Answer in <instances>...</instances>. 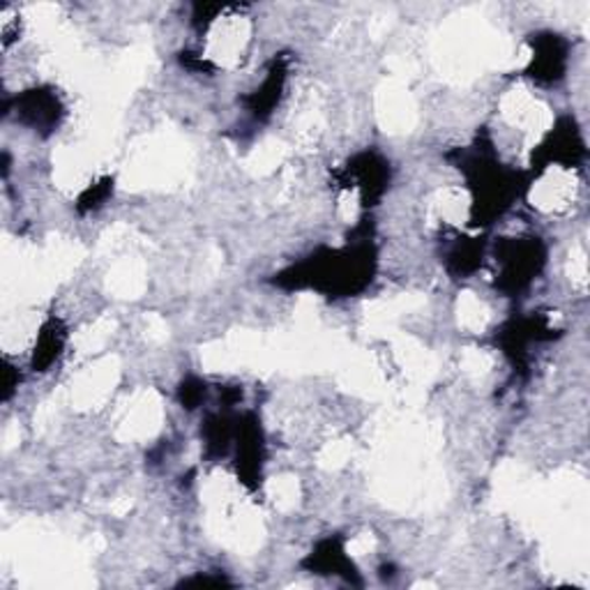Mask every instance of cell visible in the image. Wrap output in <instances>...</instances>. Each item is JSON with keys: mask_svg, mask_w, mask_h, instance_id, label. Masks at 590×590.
I'll use <instances>...</instances> for the list:
<instances>
[{"mask_svg": "<svg viewBox=\"0 0 590 590\" xmlns=\"http://www.w3.org/2000/svg\"><path fill=\"white\" fill-rule=\"evenodd\" d=\"M374 247H371L369 236H364L344 247V250H332L323 257H309L282 277L293 282V287H312L330 298L351 296L364 289L371 274H374Z\"/></svg>", "mask_w": 590, "mask_h": 590, "instance_id": "6da1fadb", "label": "cell"}, {"mask_svg": "<svg viewBox=\"0 0 590 590\" xmlns=\"http://www.w3.org/2000/svg\"><path fill=\"white\" fill-rule=\"evenodd\" d=\"M466 178H469V188L473 192V220H493L501 217L510 201L519 197L521 190V176L501 167L496 162V154L489 148H476L471 154H463V162L459 167Z\"/></svg>", "mask_w": 590, "mask_h": 590, "instance_id": "7a4b0ae2", "label": "cell"}, {"mask_svg": "<svg viewBox=\"0 0 590 590\" xmlns=\"http://www.w3.org/2000/svg\"><path fill=\"white\" fill-rule=\"evenodd\" d=\"M544 247L538 238H506L496 247L499 277L496 289L506 296H517L533 284L544 266Z\"/></svg>", "mask_w": 590, "mask_h": 590, "instance_id": "3957f363", "label": "cell"}, {"mask_svg": "<svg viewBox=\"0 0 590 590\" xmlns=\"http://www.w3.org/2000/svg\"><path fill=\"white\" fill-rule=\"evenodd\" d=\"M347 188L360 190L362 203L371 206L369 201H377L390 180V164L377 152H360L344 167Z\"/></svg>", "mask_w": 590, "mask_h": 590, "instance_id": "277c9868", "label": "cell"}, {"mask_svg": "<svg viewBox=\"0 0 590 590\" xmlns=\"http://www.w3.org/2000/svg\"><path fill=\"white\" fill-rule=\"evenodd\" d=\"M17 120L33 130H56L60 116H63V104L58 96L49 88H33L26 90L14 100Z\"/></svg>", "mask_w": 590, "mask_h": 590, "instance_id": "5b68a950", "label": "cell"}, {"mask_svg": "<svg viewBox=\"0 0 590 590\" xmlns=\"http://www.w3.org/2000/svg\"><path fill=\"white\" fill-rule=\"evenodd\" d=\"M302 566L312 572V574H321V577H341L347 579L349 583H360V574L353 566V561L347 553V542L341 538H326L321 540L312 553H309Z\"/></svg>", "mask_w": 590, "mask_h": 590, "instance_id": "8992f818", "label": "cell"}, {"mask_svg": "<svg viewBox=\"0 0 590 590\" xmlns=\"http://www.w3.org/2000/svg\"><path fill=\"white\" fill-rule=\"evenodd\" d=\"M236 463L238 476L244 484L257 487L261 478V463H263V431L257 418L247 416L244 424L236 429Z\"/></svg>", "mask_w": 590, "mask_h": 590, "instance_id": "52a82bcc", "label": "cell"}, {"mask_svg": "<svg viewBox=\"0 0 590 590\" xmlns=\"http://www.w3.org/2000/svg\"><path fill=\"white\" fill-rule=\"evenodd\" d=\"M583 154V143L579 139L577 128L572 126V120H563L561 126H558L538 148V152L533 154V164H542L538 171H542L544 167H549L551 162L558 164H574Z\"/></svg>", "mask_w": 590, "mask_h": 590, "instance_id": "ba28073f", "label": "cell"}, {"mask_svg": "<svg viewBox=\"0 0 590 590\" xmlns=\"http://www.w3.org/2000/svg\"><path fill=\"white\" fill-rule=\"evenodd\" d=\"M566 60H568L566 44L558 40V36H544V40L538 42L528 77H533L544 83H553L558 79H563Z\"/></svg>", "mask_w": 590, "mask_h": 590, "instance_id": "9c48e42d", "label": "cell"}, {"mask_svg": "<svg viewBox=\"0 0 590 590\" xmlns=\"http://www.w3.org/2000/svg\"><path fill=\"white\" fill-rule=\"evenodd\" d=\"M66 349V328L58 319H51L44 323L38 344L33 351V369L47 371Z\"/></svg>", "mask_w": 590, "mask_h": 590, "instance_id": "30bf717a", "label": "cell"}, {"mask_svg": "<svg viewBox=\"0 0 590 590\" xmlns=\"http://www.w3.org/2000/svg\"><path fill=\"white\" fill-rule=\"evenodd\" d=\"M284 79H287V70L279 63H274V68L268 72L261 88H257L254 96H250V100H247V104H250V113L254 118H259V120L268 118L272 107L279 102V98H282Z\"/></svg>", "mask_w": 590, "mask_h": 590, "instance_id": "8fae6325", "label": "cell"}, {"mask_svg": "<svg viewBox=\"0 0 590 590\" xmlns=\"http://www.w3.org/2000/svg\"><path fill=\"white\" fill-rule=\"evenodd\" d=\"M482 257H484L482 244L471 240H459L448 252V268L459 277H471L482 266Z\"/></svg>", "mask_w": 590, "mask_h": 590, "instance_id": "7c38bea8", "label": "cell"}, {"mask_svg": "<svg viewBox=\"0 0 590 590\" xmlns=\"http://www.w3.org/2000/svg\"><path fill=\"white\" fill-rule=\"evenodd\" d=\"M111 192H113V178H102L100 182L90 184V188L79 197V210L90 212L102 208L111 197Z\"/></svg>", "mask_w": 590, "mask_h": 590, "instance_id": "4fadbf2b", "label": "cell"}, {"mask_svg": "<svg viewBox=\"0 0 590 590\" xmlns=\"http://www.w3.org/2000/svg\"><path fill=\"white\" fill-rule=\"evenodd\" d=\"M203 397H206V383H201L197 379H188V381L182 383V388H180V403H182L184 409H190V411L197 409L199 403L203 401Z\"/></svg>", "mask_w": 590, "mask_h": 590, "instance_id": "5bb4252c", "label": "cell"}]
</instances>
